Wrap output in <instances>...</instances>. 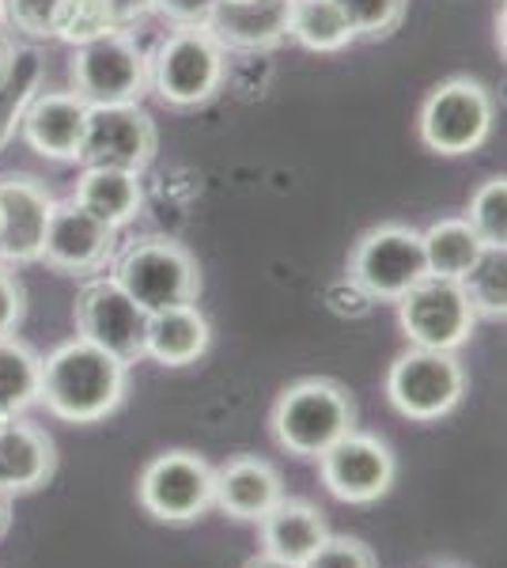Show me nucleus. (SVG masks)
Masks as SVG:
<instances>
[{
	"mask_svg": "<svg viewBox=\"0 0 507 568\" xmlns=\"http://www.w3.org/2000/svg\"><path fill=\"white\" fill-rule=\"evenodd\" d=\"M110 277L149 315L163 307L197 304L201 296V265L190 254V246L171 240V235L129 240L110 262Z\"/></svg>",
	"mask_w": 507,
	"mask_h": 568,
	"instance_id": "20e7f679",
	"label": "nucleus"
},
{
	"mask_svg": "<svg viewBox=\"0 0 507 568\" xmlns=\"http://www.w3.org/2000/svg\"><path fill=\"white\" fill-rule=\"evenodd\" d=\"M69 80L88 106L141 103L149 95V50L133 31H110L103 39L72 45Z\"/></svg>",
	"mask_w": 507,
	"mask_h": 568,
	"instance_id": "0eeeda50",
	"label": "nucleus"
},
{
	"mask_svg": "<svg viewBox=\"0 0 507 568\" xmlns=\"http://www.w3.org/2000/svg\"><path fill=\"white\" fill-rule=\"evenodd\" d=\"M281 497V470L257 455H232L220 470H212V504L239 524H257Z\"/></svg>",
	"mask_w": 507,
	"mask_h": 568,
	"instance_id": "a211bd4d",
	"label": "nucleus"
},
{
	"mask_svg": "<svg viewBox=\"0 0 507 568\" xmlns=\"http://www.w3.org/2000/svg\"><path fill=\"white\" fill-rule=\"evenodd\" d=\"M436 568H458V565H436Z\"/></svg>",
	"mask_w": 507,
	"mask_h": 568,
	"instance_id": "58836bf2",
	"label": "nucleus"
},
{
	"mask_svg": "<svg viewBox=\"0 0 507 568\" xmlns=\"http://www.w3.org/2000/svg\"><path fill=\"white\" fill-rule=\"evenodd\" d=\"M12 69H16V45L4 31H0V88L12 80Z\"/></svg>",
	"mask_w": 507,
	"mask_h": 568,
	"instance_id": "f704fd0d",
	"label": "nucleus"
},
{
	"mask_svg": "<svg viewBox=\"0 0 507 568\" xmlns=\"http://www.w3.org/2000/svg\"><path fill=\"white\" fill-rule=\"evenodd\" d=\"M292 0H220L209 12L205 31L224 50L270 53L288 39Z\"/></svg>",
	"mask_w": 507,
	"mask_h": 568,
	"instance_id": "f3484780",
	"label": "nucleus"
},
{
	"mask_svg": "<svg viewBox=\"0 0 507 568\" xmlns=\"http://www.w3.org/2000/svg\"><path fill=\"white\" fill-rule=\"evenodd\" d=\"M398 323L417 349H444L458 353L474 337L477 315L469 307L463 281L424 277L398 300Z\"/></svg>",
	"mask_w": 507,
	"mask_h": 568,
	"instance_id": "9b49d317",
	"label": "nucleus"
},
{
	"mask_svg": "<svg viewBox=\"0 0 507 568\" xmlns=\"http://www.w3.org/2000/svg\"><path fill=\"white\" fill-rule=\"evenodd\" d=\"M42 387V356L23 342L8 334L0 337V409L8 417H20L23 409L39 406Z\"/></svg>",
	"mask_w": 507,
	"mask_h": 568,
	"instance_id": "b1692460",
	"label": "nucleus"
},
{
	"mask_svg": "<svg viewBox=\"0 0 507 568\" xmlns=\"http://www.w3.org/2000/svg\"><path fill=\"white\" fill-rule=\"evenodd\" d=\"M53 197L34 175L8 171L0 175V262L31 265L39 262Z\"/></svg>",
	"mask_w": 507,
	"mask_h": 568,
	"instance_id": "2eb2a0df",
	"label": "nucleus"
},
{
	"mask_svg": "<svg viewBox=\"0 0 507 568\" xmlns=\"http://www.w3.org/2000/svg\"><path fill=\"white\" fill-rule=\"evenodd\" d=\"M322 485L345 504H375L398 478L394 452L372 433H348L326 455H318Z\"/></svg>",
	"mask_w": 507,
	"mask_h": 568,
	"instance_id": "4468645a",
	"label": "nucleus"
},
{
	"mask_svg": "<svg viewBox=\"0 0 507 568\" xmlns=\"http://www.w3.org/2000/svg\"><path fill=\"white\" fill-rule=\"evenodd\" d=\"M61 0H0V12L12 31L27 39H53V16H58Z\"/></svg>",
	"mask_w": 507,
	"mask_h": 568,
	"instance_id": "7c9ffc66",
	"label": "nucleus"
},
{
	"mask_svg": "<svg viewBox=\"0 0 507 568\" xmlns=\"http://www.w3.org/2000/svg\"><path fill=\"white\" fill-rule=\"evenodd\" d=\"M463 292L477 318L504 323L507 315V258L504 251H485L481 262L463 277Z\"/></svg>",
	"mask_w": 507,
	"mask_h": 568,
	"instance_id": "a878e982",
	"label": "nucleus"
},
{
	"mask_svg": "<svg viewBox=\"0 0 507 568\" xmlns=\"http://www.w3.org/2000/svg\"><path fill=\"white\" fill-rule=\"evenodd\" d=\"M72 201L80 209H88L91 216H99L114 232H122L125 224H133L144 209V186L141 175L129 171H110V168H84L80 182L72 190Z\"/></svg>",
	"mask_w": 507,
	"mask_h": 568,
	"instance_id": "4be33fe9",
	"label": "nucleus"
},
{
	"mask_svg": "<svg viewBox=\"0 0 507 568\" xmlns=\"http://www.w3.org/2000/svg\"><path fill=\"white\" fill-rule=\"evenodd\" d=\"M212 326L197 304L163 307L149 315V334H144V356H152L163 368H186L209 353Z\"/></svg>",
	"mask_w": 507,
	"mask_h": 568,
	"instance_id": "412c9836",
	"label": "nucleus"
},
{
	"mask_svg": "<svg viewBox=\"0 0 507 568\" xmlns=\"http://www.w3.org/2000/svg\"><path fill=\"white\" fill-rule=\"evenodd\" d=\"M4 420H8V414H4V409H0V428H4Z\"/></svg>",
	"mask_w": 507,
	"mask_h": 568,
	"instance_id": "4c0bfd02",
	"label": "nucleus"
},
{
	"mask_svg": "<svg viewBox=\"0 0 507 568\" xmlns=\"http://www.w3.org/2000/svg\"><path fill=\"white\" fill-rule=\"evenodd\" d=\"M160 152V130L141 103L88 106V130L80 144V168H110L144 175Z\"/></svg>",
	"mask_w": 507,
	"mask_h": 568,
	"instance_id": "9d476101",
	"label": "nucleus"
},
{
	"mask_svg": "<svg viewBox=\"0 0 507 568\" xmlns=\"http://www.w3.org/2000/svg\"><path fill=\"white\" fill-rule=\"evenodd\" d=\"M0 493H4V489H0Z\"/></svg>",
	"mask_w": 507,
	"mask_h": 568,
	"instance_id": "a19ab883",
	"label": "nucleus"
},
{
	"mask_svg": "<svg viewBox=\"0 0 507 568\" xmlns=\"http://www.w3.org/2000/svg\"><path fill=\"white\" fill-rule=\"evenodd\" d=\"M136 500L160 524H193L212 508V466L197 452H163L144 466Z\"/></svg>",
	"mask_w": 507,
	"mask_h": 568,
	"instance_id": "f8f14e48",
	"label": "nucleus"
},
{
	"mask_svg": "<svg viewBox=\"0 0 507 568\" xmlns=\"http://www.w3.org/2000/svg\"><path fill=\"white\" fill-rule=\"evenodd\" d=\"M110 31H118V27L107 16L103 0H61L58 16H53V39L69 45H84Z\"/></svg>",
	"mask_w": 507,
	"mask_h": 568,
	"instance_id": "c85d7f7f",
	"label": "nucleus"
},
{
	"mask_svg": "<svg viewBox=\"0 0 507 568\" xmlns=\"http://www.w3.org/2000/svg\"><path fill=\"white\" fill-rule=\"evenodd\" d=\"M345 16L353 42H383L405 23L409 0H334Z\"/></svg>",
	"mask_w": 507,
	"mask_h": 568,
	"instance_id": "cd10ccee",
	"label": "nucleus"
},
{
	"mask_svg": "<svg viewBox=\"0 0 507 568\" xmlns=\"http://www.w3.org/2000/svg\"><path fill=\"white\" fill-rule=\"evenodd\" d=\"M103 8L118 31H133L144 16H152V0H103Z\"/></svg>",
	"mask_w": 507,
	"mask_h": 568,
	"instance_id": "72a5a7b5",
	"label": "nucleus"
},
{
	"mask_svg": "<svg viewBox=\"0 0 507 568\" xmlns=\"http://www.w3.org/2000/svg\"><path fill=\"white\" fill-rule=\"evenodd\" d=\"M348 284L364 300L375 304H398L405 292L417 281L428 277V262H424L420 232L409 224H375L353 243L348 251Z\"/></svg>",
	"mask_w": 507,
	"mask_h": 568,
	"instance_id": "423d86ee",
	"label": "nucleus"
},
{
	"mask_svg": "<svg viewBox=\"0 0 507 568\" xmlns=\"http://www.w3.org/2000/svg\"><path fill=\"white\" fill-rule=\"evenodd\" d=\"M27 318V288L12 265L0 262V337L16 334Z\"/></svg>",
	"mask_w": 507,
	"mask_h": 568,
	"instance_id": "2f4dec72",
	"label": "nucleus"
},
{
	"mask_svg": "<svg viewBox=\"0 0 507 568\" xmlns=\"http://www.w3.org/2000/svg\"><path fill=\"white\" fill-rule=\"evenodd\" d=\"M0 23H4V12H0Z\"/></svg>",
	"mask_w": 507,
	"mask_h": 568,
	"instance_id": "ea45409f",
	"label": "nucleus"
},
{
	"mask_svg": "<svg viewBox=\"0 0 507 568\" xmlns=\"http://www.w3.org/2000/svg\"><path fill=\"white\" fill-rule=\"evenodd\" d=\"M8 527H12V497L0 493V538L8 535Z\"/></svg>",
	"mask_w": 507,
	"mask_h": 568,
	"instance_id": "e433bc0d",
	"label": "nucleus"
},
{
	"mask_svg": "<svg viewBox=\"0 0 507 568\" xmlns=\"http://www.w3.org/2000/svg\"><path fill=\"white\" fill-rule=\"evenodd\" d=\"M216 4L220 0H152V12L163 16L171 27H205Z\"/></svg>",
	"mask_w": 507,
	"mask_h": 568,
	"instance_id": "473e14b6",
	"label": "nucleus"
},
{
	"mask_svg": "<svg viewBox=\"0 0 507 568\" xmlns=\"http://www.w3.org/2000/svg\"><path fill=\"white\" fill-rule=\"evenodd\" d=\"M58 474V444L45 428L8 417L0 428V489L8 497L42 489Z\"/></svg>",
	"mask_w": 507,
	"mask_h": 568,
	"instance_id": "6ab92c4d",
	"label": "nucleus"
},
{
	"mask_svg": "<svg viewBox=\"0 0 507 568\" xmlns=\"http://www.w3.org/2000/svg\"><path fill=\"white\" fill-rule=\"evenodd\" d=\"M129 368L84 337L61 342L42 361L39 402L69 425H95L125 402Z\"/></svg>",
	"mask_w": 507,
	"mask_h": 568,
	"instance_id": "f257e3e1",
	"label": "nucleus"
},
{
	"mask_svg": "<svg viewBox=\"0 0 507 568\" xmlns=\"http://www.w3.org/2000/svg\"><path fill=\"white\" fill-rule=\"evenodd\" d=\"M227 50L205 27H171L149 50V91L171 110H197L220 95Z\"/></svg>",
	"mask_w": 507,
	"mask_h": 568,
	"instance_id": "7ed1b4c3",
	"label": "nucleus"
},
{
	"mask_svg": "<svg viewBox=\"0 0 507 568\" xmlns=\"http://www.w3.org/2000/svg\"><path fill=\"white\" fill-rule=\"evenodd\" d=\"M496 103L477 77H447L424 95L417 110L420 144L436 155L458 160L477 152L493 136Z\"/></svg>",
	"mask_w": 507,
	"mask_h": 568,
	"instance_id": "39448f33",
	"label": "nucleus"
},
{
	"mask_svg": "<svg viewBox=\"0 0 507 568\" xmlns=\"http://www.w3.org/2000/svg\"><path fill=\"white\" fill-rule=\"evenodd\" d=\"M270 433L292 459H318L337 439L356 433L353 390L329 375H307L288 383L273 402Z\"/></svg>",
	"mask_w": 507,
	"mask_h": 568,
	"instance_id": "f03ea898",
	"label": "nucleus"
},
{
	"mask_svg": "<svg viewBox=\"0 0 507 568\" xmlns=\"http://www.w3.org/2000/svg\"><path fill=\"white\" fill-rule=\"evenodd\" d=\"M72 323H77V337L118 356L125 368L144 361L149 311L133 304L129 292L110 273H99V277H88L80 284L77 300H72Z\"/></svg>",
	"mask_w": 507,
	"mask_h": 568,
	"instance_id": "6e6552de",
	"label": "nucleus"
},
{
	"mask_svg": "<svg viewBox=\"0 0 507 568\" xmlns=\"http://www.w3.org/2000/svg\"><path fill=\"white\" fill-rule=\"evenodd\" d=\"M424 243V262H428L432 277L463 281L488 246L477 240V232L466 224V216H444L436 224H428L420 232Z\"/></svg>",
	"mask_w": 507,
	"mask_h": 568,
	"instance_id": "5701e85b",
	"label": "nucleus"
},
{
	"mask_svg": "<svg viewBox=\"0 0 507 568\" xmlns=\"http://www.w3.org/2000/svg\"><path fill=\"white\" fill-rule=\"evenodd\" d=\"M466 224L477 232L488 251H504L507 246V179L488 175L481 186L474 190L466 209Z\"/></svg>",
	"mask_w": 507,
	"mask_h": 568,
	"instance_id": "bb28decb",
	"label": "nucleus"
},
{
	"mask_svg": "<svg viewBox=\"0 0 507 568\" xmlns=\"http://www.w3.org/2000/svg\"><path fill=\"white\" fill-rule=\"evenodd\" d=\"M243 568H303V565H292V561H281V557H270V554H257L251 557Z\"/></svg>",
	"mask_w": 507,
	"mask_h": 568,
	"instance_id": "c9c22d12",
	"label": "nucleus"
},
{
	"mask_svg": "<svg viewBox=\"0 0 507 568\" xmlns=\"http://www.w3.org/2000/svg\"><path fill=\"white\" fill-rule=\"evenodd\" d=\"M466 368L458 353L444 349H405L386 372V398L409 420H439L463 402Z\"/></svg>",
	"mask_w": 507,
	"mask_h": 568,
	"instance_id": "1a4fd4ad",
	"label": "nucleus"
},
{
	"mask_svg": "<svg viewBox=\"0 0 507 568\" xmlns=\"http://www.w3.org/2000/svg\"><path fill=\"white\" fill-rule=\"evenodd\" d=\"M303 568H379V557L367 542L348 535H326L315 554L303 561Z\"/></svg>",
	"mask_w": 507,
	"mask_h": 568,
	"instance_id": "c756f323",
	"label": "nucleus"
},
{
	"mask_svg": "<svg viewBox=\"0 0 507 568\" xmlns=\"http://www.w3.org/2000/svg\"><path fill=\"white\" fill-rule=\"evenodd\" d=\"M329 527L326 516L311 500L281 497L257 519V538H262V554L281 557V561L303 565L315 549L326 542Z\"/></svg>",
	"mask_w": 507,
	"mask_h": 568,
	"instance_id": "aec40b11",
	"label": "nucleus"
},
{
	"mask_svg": "<svg viewBox=\"0 0 507 568\" xmlns=\"http://www.w3.org/2000/svg\"><path fill=\"white\" fill-rule=\"evenodd\" d=\"M118 254V232L80 209L72 197L53 201L50 224H45V240L39 262L50 265L53 273L64 277H99Z\"/></svg>",
	"mask_w": 507,
	"mask_h": 568,
	"instance_id": "ddd939ff",
	"label": "nucleus"
},
{
	"mask_svg": "<svg viewBox=\"0 0 507 568\" xmlns=\"http://www.w3.org/2000/svg\"><path fill=\"white\" fill-rule=\"evenodd\" d=\"M288 39L311 53H341L353 45V31L334 0H292Z\"/></svg>",
	"mask_w": 507,
	"mask_h": 568,
	"instance_id": "393cba45",
	"label": "nucleus"
},
{
	"mask_svg": "<svg viewBox=\"0 0 507 568\" xmlns=\"http://www.w3.org/2000/svg\"><path fill=\"white\" fill-rule=\"evenodd\" d=\"M88 130V103L77 91H45L31 99L20 118L23 144L42 160L77 163Z\"/></svg>",
	"mask_w": 507,
	"mask_h": 568,
	"instance_id": "dca6fc26",
	"label": "nucleus"
}]
</instances>
